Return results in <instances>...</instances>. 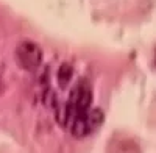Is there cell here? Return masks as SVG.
<instances>
[{
  "instance_id": "obj_1",
  "label": "cell",
  "mask_w": 156,
  "mask_h": 153,
  "mask_svg": "<svg viewBox=\"0 0 156 153\" xmlns=\"http://www.w3.org/2000/svg\"><path fill=\"white\" fill-rule=\"evenodd\" d=\"M14 59L20 69L34 72L42 64V48L31 39H23L16 45Z\"/></svg>"
},
{
  "instance_id": "obj_2",
  "label": "cell",
  "mask_w": 156,
  "mask_h": 153,
  "mask_svg": "<svg viewBox=\"0 0 156 153\" xmlns=\"http://www.w3.org/2000/svg\"><path fill=\"white\" fill-rule=\"evenodd\" d=\"M72 75H73V67L69 62H62L58 69V84L61 89H66L72 80Z\"/></svg>"
},
{
  "instance_id": "obj_3",
  "label": "cell",
  "mask_w": 156,
  "mask_h": 153,
  "mask_svg": "<svg viewBox=\"0 0 156 153\" xmlns=\"http://www.w3.org/2000/svg\"><path fill=\"white\" fill-rule=\"evenodd\" d=\"M105 120V114L100 108H90L89 114H87V123H89V128H90V133L94 130H97L98 126L103 123Z\"/></svg>"
},
{
  "instance_id": "obj_4",
  "label": "cell",
  "mask_w": 156,
  "mask_h": 153,
  "mask_svg": "<svg viewBox=\"0 0 156 153\" xmlns=\"http://www.w3.org/2000/svg\"><path fill=\"white\" fill-rule=\"evenodd\" d=\"M2 76H3V73H2V64H0V83H2Z\"/></svg>"
}]
</instances>
